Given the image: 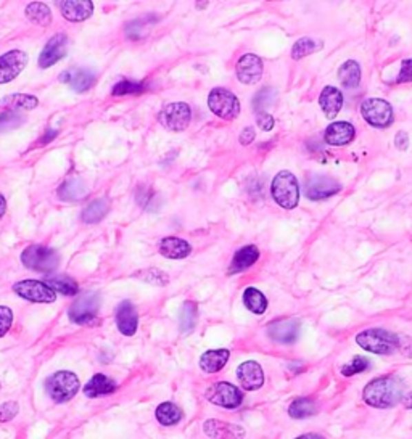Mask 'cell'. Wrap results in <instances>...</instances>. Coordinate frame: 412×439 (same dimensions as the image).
Returning <instances> with one entry per match:
<instances>
[{
  "label": "cell",
  "instance_id": "cell-6",
  "mask_svg": "<svg viewBox=\"0 0 412 439\" xmlns=\"http://www.w3.org/2000/svg\"><path fill=\"white\" fill-rule=\"evenodd\" d=\"M208 107L216 116L227 119V121L236 119L240 113V102H238L237 95L223 87H216L209 92Z\"/></svg>",
  "mask_w": 412,
  "mask_h": 439
},
{
  "label": "cell",
  "instance_id": "cell-30",
  "mask_svg": "<svg viewBox=\"0 0 412 439\" xmlns=\"http://www.w3.org/2000/svg\"><path fill=\"white\" fill-rule=\"evenodd\" d=\"M338 79L343 87L354 89L361 84V66L354 60H348L340 66L338 69Z\"/></svg>",
  "mask_w": 412,
  "mask_h": 439
},
{
  "label": "cell",
  "instance_id": "cell-8",
  "mask_svg": "<svg viewBox=\"0 0 412 439\" xmlns=\"http://www.w3.org/2000/svg\"><path fill=\"white\" fill-rule=\"evenodd\" d=\"M361 114L372 127L385 129L393 124V108L387 100L367 98L361 105Z\"/></svg>",
  "mask_w": 412,
  "mask_h": 439
},
{
  "label": "cell",
  "instance_id": "cell-33",
  "mask_svg": "<svg viewBox=\"0 0 412 439\" xmlns=\"http://www.w3.org/2000/svg\"><path fill=\"white\" fill-rule=\"evenodd\" d=\"M155 415L163 427H172L182 420V410L172 403H163L158 405Z\"/></svg>",
  "mask_w": 412,
  "mask_h": 439
},
{
  "label": "cell",
  "instance_id": "cell-2",
  "mask_svg": "<svg viewBox=\"0 0 412 439\" xmlns=\"http://www.w3.org/2000/svg\"><path fill=\"white\" fill-rule=\"evenodd\" d=\"M356 343L364 351L373 352V354H391L400 351L401 335L383 330V328H369L356 336Z\"/></svg>",
  "mask_w": 412,
  "mask_h": 439
},
{
  "label": "cell",
  "instance_id": "cell-14",
  "mask_svg": "<svg viewBox=\"0 0 412 439\" xmlns=\"http://www.w3.org/2000/svg\"><path fill=\"white\" fill-rule=\"evenodd\" d=\"M342 190V184L327 175H314L306 184V195L313 202H320V200H327L333 195H337Z\"/></svg>",
  "mask_w": 412,
  "mask_h": 439
},
{
  "label": "cell",
  "instance_id": "cell-1",
  "mask_svg": "<svg viewBox=\"0 0 412 439\" xmlns=\"http://www.w3.org/2000/svg\"><path fill=\"white\" fill-rule=\"evenodd\" d=\"M404 396V383L395 375L378 376L369 381L362 391L364 403L375 409H391L402 400Z\"/></svg>",
  "mask_w": 412,
  "mask_h": 439
},
{
  "label": "cell",
  "instance_id": "cell-45",
  "mask_svg": "<svg viewBox=\"0 0 412 439\" xmlns=\"http://www.w3.org/2000/svg\"><path fill=\"white\" fill-rule=\"evenodd\" d=\"M17 414H18V404L13 403V400L0 405V422L2 423L10 422Z\"/></svg>",
  "mask_w": 412,
  "mask_h": 439
},
{
  "label": "cell",
  "instance_id": "cell-52",
  "mask_svg": "<svg viewBox=\"0 0 412 439\" xmlns=\"http://www.w3.org/2000/svg\"><path fill=\"white\" fill-rule=\"evenodd\" d=\"M295 439H325V438L320 436V434H316V433H308V434H301V436L295 438Z\"/></svg>",
  "mask_w": 412,
  "mask_h": 439
},
{
  "label": "cell",
  "instance_id": "cell-40",
  "mask_svg": "<svg viewBox=\"0 0 412 439\" xmlns=\"http://www.w3.org/2000/svg\"><path fill=\"white\" fill-rule=\"evenodd\" d=\"M319 47L320 45H318V42L316 41L309 39V37H303V39H298L295 42L293 49H291V58L293 60L305 58V56L314 54Z\"/></svg>",
  "mask_w": 412,
  "mask_h": 439
},
{
  "label": "cell",
  "instance_id": "cell-29",
  "mask_svg": "<svg viewBox=\"0 0 412 439\" xmlns=\"http://www.w3.org/2000/svg\"><path fill=\"white\" fill-rule=\"evenodd\" d=\"M87 195L84 182L81 179H68L60 185L59 198L63 202H79Z\"/></svg>",
  "mask_w": 412,
  "mask_h": 439
},
{
  "label": "cell",
  "instance_id": "cell-13",
  "mask_svg": "<svg viewBox=\"0 0 412 439\" xmlns=\"http://www.w3.org/2000/svg\"><path fill=\"white\" fill-rule=\"evenodd\" d=\"M28 65V55L21 50H10L0 56V84L10 83L20 76Z\"/></svg>",
  "mask_w": 412,
  "mask_h": 439
},
{
  "label": "cell",
  "instance_id": "cell-41",
  "mask_svg": "<svg viewBox=\"0 0 412 439\" xmlns=\"http://www.w3.org/2000/svg\"><path fill=\"white\" fill-rule=\"evenodd\" d=\"M25 122V118L20 113L6 111L0 114V132H10L13 129H18Z\"/></svg>",
  "mask_w": 412,
  "mask_h": 439
},
{
  "label": "cell",
  "instance_id": "cell-32",
  "mask_svg": "<svg viewBox=\"0 0 412 439\" xmlns=\"http://www.w3.org/2000/svg\"><path fill=\"white\" fill-rule=\"evenodd\" d=\"M243 304H245V308L248 309V311L253 312V314H258V316L265 314L266 309H267L266 297L261 293L260 290L253 288V286L247 288L245 293H243Z\"/></svg>",
  "mask_w": 412,
  "mask_h": 439
},
{
  "label": "cell",
  "instance_id": "cell-31",
  "mask_svg": "<svg viewBox=\"0 0 412 439\" xmlns=\"http://www.w3.org/2000/svg\"><path fill=\"white\" fill-rule=\"evenodd\" d=\"M108 211H110V204L107 200L99 198V200H94L92 203H89L87 206H85L81 219H83L85 224H97L107 216Z\"/></svg>",
  "mask_w": 412,
  "mask_h": 439
},
{
  "label": "cell",
  "instance_id": "cell-7",
  "mask_svg": "<svg viewBox=\"0 0 412 439\" xmlns=\"http://www.w3.org/2000/svg\"><path fill=\"white\" fill-rule=\"evenodd\" d=\"M100 309V297L94 291L81 295L70 308V319L78 325H90L97 321Z\"/></svg>",
  "mask_w": 412,
  "mask_h": 439
},
{
  "label": "cell",
  "instance_id": "cell-18",
  "mask_svg": "<svg viewBox=\"0 0 412 439\" xmlns=\"http://www.w3.org/2000/svg\"><path fill=\"white\" fill-rule=\"evenodd\" d=\"M354 136H356V129L351 122L335 121L325 129L324 140L330 147H344L353 142Z\"/></svg>",
  "mask_w": 412,
  "mask_h": 439
},
{
  "label": "cell",
  "instance_id": "cell-21",
  "mask_svg": "<svg viewBox=\"0 0 412 439\" xmlns=\"http://www.w3.org/2000/svg\"><path fill=\"white\" fill-rule=\"evenodd\" d=\"M205 433L213 439H242L245 436V429L242 427L221 420H206Z\"/></svg>",
  "mask_w": 412,
  "mask_h": 439
},
{
  "label": "cell",
  "instance_id": "cell-42",
  "mask_svg": "<svg viewBox=\"0 0 412 439\" xmlns=\"http://www.w3.org/2000/svg\"><path fill=\"white\" fill-rule=\"evenodd\" d=\"M369 367H371V362H369V359H366V357H361V356H356V357H353V361L349 362V364L342 367V375L353 376L356 374H361V372H366Z\"/></svg>",
  "mask_w": 412,
  "mask_h": 439
},
{
  "label": "cell",
  "instance_id": "cell-46",
  "mask_svg": "<svg viewBox=\"0 0 412 439\" xmlns=\"http://www.w3.org/2000/svg\"><path fill=\"white\" fill-rule=\"evenodd\" d=\"M256 122H258V126H260V129H262V131H266V132L272 131V127H274V124H276L274 118H272L267 111L258 113Z\"/></svg>",
  "mask_w": 412,
  "mask_h": 439
},
{
  "label": "cell",
  "instance_id": "cell-51",
  "mask_svg": "<svg viewBox=\"0 0 412 439\" xmlns=\"http://www.w3.org/2000/svg\"><path fill=\"white\" fill-rule=\"evenodd\" d=\"M402 404H404L406 409H412V391L411 393H407L406 396H402Z\"/></svg>",
  "mask_w": 412,
  "mask_h": 439
},
{
  "label": "cell",
  "instance_id": "cell-15",
  "mask_svg": "<svg viewBox=\"0 0 412 439\" xmlns=\"http://www.w3.org/2000/svg\"><path fill=\"white\" fill-rule=\"evenodd\" d=\"M236 74L242 84H256L262 78V60L255 54H245L237 61Z\"/></svg>",
  "mask_w": 412,
  "mask_h": 439
},
{
  "label": "cell",
  "instance_id": "cell-35",
  "mask_svg": "<svg viewBox=\"0 0 412 439\" xmlns=\"http://www.w3.org/2000/svg\"><path fill=\"white\" fill-rule=\"evenodd\" d=\"M28 20L36 23L39 26H49L52 23L50 8L42 2H32L26 7Z\"/></svg>",
  "mask_w": 412,
  "mask_h": 439
},
{
  "label": "cell",
  "instance_id": "cell-9",
  "mask_svg": "<svg viewBox=\"0 0 412 439\" xmlns=\"http://www.w3.org/2000/svg\"><path fill=\"white\" fill-rule=\"evenodd\" d=\"M192 119V109L184 102H176L166 105L158 114V121L165 126L167 131L182 132L189 127Z\"/></svg>",
  "mask_w": 412,
  "mask_h": 439
},
{
  "label": "cell",
  "instance_id": "cell-37",
  "mask_svg": "<svg viewBox=\"0 0 412 439\" xmlns=\"http://www.w3.org/2000/svg\"><path fill=\"white\" fill-rule=\"evenodd\" d=\"M147 83L143 81H132V79H123L113 87L114 97H121V95H141L147 90Z\"/></svg>",
  "mask_w": 412,
  "mask_h": 439
},
{
  "label": "cell",
  "instance_id": "cell-36",
  "mask_svg": "<svg viewBox=\"0 0 412 439\" xmlns=\"http://www.w3.org/2000/svg\"><path fill=\"white\" fill-rule=\"evenodd\" d=\"M316 414V403L309 398H298L290 404L289 415L295 420L308 418Z\"/></svg>",
  "mask_w": 412,
  "mask_h": 439
},
{
  "label": "cell",
  "instance_id": "cell-27",
  "mask_svg": "<svg viewBox=\"0 0 412 439\" xmlns=\"http://www.w3.org/2000/svg\"><path fill=\"white\" fill-rule=\"evenodd\" d=\"M231 352L229 350H212L206 351L203 356L200 357V369L205 374H216V372L223 370L224 365L227 364Z\"/></svg>",
  "mask_w": 412,
  "mask_h": 439
},
{
  "label": "cell",
  "instance_id": "cell-5",
  "mask_svg": "<svg viewBox=\"0 0 412 439\" xmlns=\"http://www.w3.org/2000/svg\"><path fill=\"white\" fill-rule=\"evenodd\" d=\"M47 393L55 403H68L79 391V378L73 372L60 370L47 380Z\"/></svg>",
  "mask_w": 412,
  "mask_h": 439
},
{
  "label": "cell",
  "instance_id": "cell-3",
  "mask_svg": "<svg viewBox=\"0 0 412 439\" xmlns=\"http://www.w3.org/2000/svg\"><path fill=\"white\" fill-rule=\"evenodd\" d=\"M272 198L284 209H295L300 203V185L298 180L290 171H280L272 180L271 185Z\"/></svg>",
  "mask_w": 412,
  "mask_h": 439
},
{
  "label": "cell",
  "instance_id": "cell-44",
  "mask_svg": "<svg viewBox=\"0 0 412 439\" xmlns=\"http://www.w3.org/2000/svg\"><path fill=\"white\" fill-rule=\"evenodd\" d=\"M412 83V58H404L401 61V71L396 78V84Z\"/></svg>",
  "mask_w": 412,
  "mask_h": 439
},
{
  "label": "cell",
  "instance_id": "cell-10",
  "mask_svg": "<svg viewBox=\"0 0 412 439\" xmlns=\"http://www.w3.org/2000/svg\"><path fill=\"white\" fill-rule=\"evenodd\" d=\"M206 399L224 409H237L243 403L242 391L227 381H218L206 389Z\"/></svg>",
  "mask_w": 412,
  "mask_h": 439
},
{
  "label": "cell",
  "instance_id": "cell-49",
  "mask_svg": "<svg viewBox=\"0 0 412 439\" xmlns=\"http://www.w3.org/2000/svg\"><path fill=\"white\" fill-rule=\"evenodd\" d=\"M56 136H59V131H55V129H50V131H47L45 136L41 138L39 143H41V145H44V143H49V142L54 140Z\"/></svg>",
  "mask_w": 412,
  "mask_h": 439
},
{
  "label": "cell",
  "instance_id": "cell-17",
  "mask_svg": "<svg viewBox=\"0 0 412 439\" xmlns=\"http://www.w3.org/2000/svg\"><path fill=\"white\" fill-rule=\"evenodd\" d=\"M68 50V37L65 34H55L52 39L47 42L42 54L39 56V66L41 68H50L56 61H60L66 55Z\"/></svg>",
  "mask_w": 412,
  "mask_h": 439
},
{
  "label": "cell",
  "instance_id": "cell-11",
  "mask_svg": "<svg viewBox=\"0 0 412 439\" xmlns=\"http://www.w3.org/2000/svg\"><path fill=\"white\" fill-rule=\"evenodd\" d=\"M13 291L18 297L31 303H54L56 293L45 281L39 280H21L13 285Z\"/></svg>",
  "mask_w": 412,
  "mask_h": 439
},
{
  "label": "cell",
  "instance_id": "cell-25",
  "mask_svg": "<svg viewBox=\"0 0 412 439\" xmlns=\"http://www.w3.org/2000/svg\"><path fill=\"white\" fill-rule=\"evenodd\" d=\"M116 389V381L110 378V376L103 374L94 375L92 378L87 381V385L84 386V394L90 399L100 398V396H108L114 393Z\"/></svg>",
  "mask_w": 412,
  "mask_h": 439
},
{
  "label": "cell",
  "instance_id": "cell-50",
  "mask_svg": "<svg viewBox=\"0 0 412 439\" xmlns=\"http://www.w3.org/2000/svg\"><path fill=\"white\" fill-rule=\"evenodd\" d=\"M6 213H7V200L2 193H0V219L6 216Z\"/></svg>",
  "mask_w": 412,
  "mask_h": 439
},
{
  "label": "cell",
  "instance_id": "cell-24",
  "mask_svg": "<svg viewBox=\"0 0 412 439\" xmlns=\"http://www.w3.org/2000/svg\"><path fill=\"white\" fill-rule=\"evenodd\" d=\"M160 253L161 256L167 257V259H184L192 253L190 243L177 237H166L160 242Z\"/></svg>",
  "mask_w": 412,
  "mask_h": 439
},
{
  "label": "cell",
  "instance_id": "cell-26",
  "mask_svg": "<svg viewBox=\"0 0 412 439\" xmlns=\"http://www.w3.org/2000/svg\"><path fill=\"white\" fill-rule=\"evenodd\" d=\"M258 259H260V250H258L255 245L243 246L234 255L232 264L229 267V274L232 275L247 270L248 267H251Z\"/></svg>",
  "mask_w": 412,
  "mask_h": 439
},
{
  "label": "cell",
  "instance_id": "cell-39",
  "mask_svg": "<svg viewBox=\"0 0 412 439\" xmlns=\"http://www.w3.org/2000/svg\"><path fill=\"white\" fill-rule=\"evenodd\" d=\"M276 100H277L276 90L271 87H265L255 95V98H253V107H255L258 113H265L266 108H269L271 105L276 103Z\"/></svg>",
  "mask_w": 412,
  "mask_h": 439
},
{
  "label": "cell",
  "instance_id": "cell-4",
  "mask_svg": "<svg viewBox=\"0 0 412 439\" xmlns=\"http://www.w3.org/2000/svg\"><path fill=\"white\" fill-rule=\"evenodd\" d=\"M21 262L28 269L41 272V274H49V272H54L59 267L60 256L52 248L31 245L21 253Z\"/></svg>",
  "mask_w": 412,
  "mask_h": 439
},
{
  "label": "cell",
  "instance_id": "cell-23",
  "mask_svg": "<svg viewBox=\"0 0 412 439\" xmlns=\"http://www.w3.org/2000/svg\"><path fill=\"white\" fill-rule=\"evenodd\" d=\"M319 105L327 119H335L343 107V95L337 87L327 85V87H324L322 92H320Z\"/></svg>",
  "mask_w": 412,
  "mask_h": 439
},
{
  "label": "cell",
  "instance_id": "cell-19",
  "mask_svg": "<svg viewBox=\"0 0 412 439\" xmlns=\"http://www.w3.org/2000/svg\"><path fill=\"white\" fill-rule=\"evenodd\" d=\"M60 10L68 21L79 23L90 18L94 13V3L90 0H63L60 2Z\"/></svg>",
  "mask_w": 412,
  "mask_h": 439
},
{
  "label": "cell",
  "instance_id": "cell-28",
  "mask_svg": "<svg viewBox=\"0 0 412 439\" xmlns=\"http://www.w3.org/2000/svg\"><path fill=\"white\" fill-rule=\"evenodd\" d=\"M37 105H39V100L26 94H12L0 100V107L13 113L23 111V109H34Z\"/></svg>",
  "mask_w": 412,
  "mask_h": 439
},
{
  "label": "cell",
  "instance_id": "cell-38",
  "mask_svg": "<svg viewBox=\"0 0 412 439\" xmlns=\"http://www.w3.org/2000/svg\"><path fill=\"white\" fill-rule=\"evenodd\" d=\"M198 319V308L195 303H185L181 311V330L184 333H190L196 325Z\"/></svg>",
  "mask_w": 412,
  "mask_h": 439
},
{
  "label": "cell",
  "instance_id": "cell-47",
  "mask_svg": "<svg viewBox=\"0 0 412 439\" xmlns=\"http://www.w3.org/2000/svg\"><path fill=\"white\" fill-rule=\"evenodd\" d=\"M255 137H256V132H255V129L253 127H245L242 131V133H240V143L242 145H250V143L255 140Z\"/></svg>",
  "mask_w": 412,
  "mask_h": 439
},
{
  "label": "cell",
  "instance_id": "cell-20",
  "mask_svg": "<svg viewBox=\"0 0 412 439\" xmlns=\"http://www.w3.org/2000/svg\"><path fill=\"white\" fill-rule=\"evenodd\" d=\"M116 325L118 330L126 336L136 335L137 325H138V317L137 311L134 308V304L131 301H123L119 303V306L116 309Z\"/></svg>",
  "mask_w": 412,
  "mask_h": 439
},
{
  "label": "cell",
  "instance_id": "cell-12",
  "mask_svg": "<svg viewBox=\"0 0 412 439\" xmlns=\"http://www.w3.org/2000/svg\"><path fill=\"white\" fill-rule=\"evenodd\" d=\"M301 333V322L298 319H280L269 323L267 327V335L272 341L279 345H293L300 338Z\"/></svg>",
  "mask_w": 412,
  "mask_h": 439
},
{
  "label": "cell",
  "instance_id": "cell-22",
  "mask_svg": "<svg viewBox=\"0 0 412 439\" xmlns=\"http://www.w3.org/2000/svg\"><path fill=\"white\" fill-rule=\"evenodd\" d=\"M60 79L63 81V83L70 84V87L73 89L74 92L83 94V92H87V90L94 85L95 74L87 68H76V69L65 71V73L60 76Z\"/></svg>",
  "mask_w": 412,
  "mask_h": 439
},
{
  "label": "cell",
  "instance_id": "cell-16",
  "mask_svg": "<svg viewBox=\"0 0 412 439\" xmlns=\"http://www.w3.org/2000/svg\"><path fill=\"white\" fill-rule=\"evenodd\" d=\"M237 378L243 389L256 391L265 385V372H262L261 365L258 362L247 361L238 365Z\"/></svg>",
  "mask_w": 412,
  "mask_h": 439
},
{
  "label": "cell",
  "instance_id": "cell-48",
  "mask_svg": "<svg viewBox=\"0 0 412 439\" xmlns=\"http://www.w3.org/2000/svg\"><path fill=\"white\" fill-rule=\"evenodd\" d=\"M395 145L398 150H406L407 145H409V137H407V133L404 131L398 132L396 137H395Z\"/></svg>",
  "mask_w": 412,
  "mask_h": 439
},
{
  "label": "cell",
  "instance_id": "cell-43",
  "mask_svg": "<svg viewBox=\"0 0 412 439\" xmlns=\"http://www.w3.org/2000/svg\"><path fill=\"white\" fill-rule=\"evenodd\" d=\"M13 323V312L10 308L0 306V338L7 335V332L10 330Z\"/></svg>",
  "mask_w": 412,
  "mask_h": 439
},
{
  "label": "cell",
  "instance_id": "cell-34",
  "mask_svg": "<svg viewBox=\"0 0 412 439\" xmlns=\"http://www.w3.org/2000/svg\"><path fill=\"white\" fill-rule=\"evenodd\" d=\"M45 283L50 286V288L59 290L60 293L66 295V297H73V295L78 293L79 286L73 279H70L68 275H47L45 277Z\"/></svg>",
  "mask_w": 412,
  "mask_h": 439
}]
</instances>
